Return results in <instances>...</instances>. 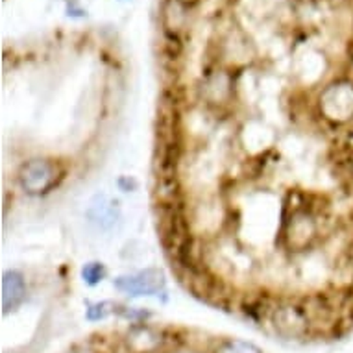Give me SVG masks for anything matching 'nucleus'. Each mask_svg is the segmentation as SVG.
<instances>
[{"instance_id": "obj_2", "label": "nucleus", "mask_w": 353, "mask_h": 353, "mask_svg": "<svg viewBox=\"0 0 353 353\" xmlns=\"http://www.w3.org/2000/svg\"><path fill=\"white\" fill-rule=\"evenodd\" d=\"M115 287L132 296H154L165 287V274L156 268H148L134 276H122L115 279Z\"/></svg>"}, {"instance_id": "obj_4", "label": "nucleus", "mask_w": 353, "mask_h": 353, "mask_svg": "<svg viewBox=\"0 0 353 353\" xmlns=\"http://www.w3.org/2000/svg\"><path fill=\"white\" fill-rule=\"evenodd\" d=\"M274 324L279 333L287 336H300L307 331V313L296 305H283L276 309Z\"/></svg>"}, {"instance_id": "obj_3", "label": "nucleus", "mask_w": 353, "mask_h": 353, "mask_svg": "<svg viewBox=\"0 0 353 353\" xmlns=\"http://www.w3.org/2000/svg\"><path fill=\"white\" fill-rule=\"evenodd\" d=\"M353 85L350 83H335L320 97V108L324 110L327 119L346 121L353 115Z\"/></svg>"}, {"instance_id": "obj_5", "label": "nucleus", "mask_w": 353, "mask_h": 353, "mask_svg": "<svg viewBox=\"0 0 353 353\" xmlns=\"http://www.w3.org/2000/svg\"><path fill=\"white\" fill-rule=\"evenodd\" d=\"M26 298V283L21 272L10 270L2 276V313L15 311Z\"/></svg>"}, {"instance_id": "obj_8", "label": "nucleus", "mask_w": 353, "mask_h": 353, "mask_svg": "<svg viewBox=\"0 0 353 353\" xmlns=\"http://www.w3.org/2000/svg\"><path fill=\"white\" fill-rule=\"evenodd\" d=\"M105 307H110V303H97V305H93L91 309H89V313H87V316L91 320H99V319H104L105 314H108V311H105Z\"/></svg>"}, {"instance_id": "obj_6", "label": "nucleus", "mask_w": 353, "mask_h": 353, "mask_svg": "<svg viewBox=\"0 0 353 353\" xmlns=\"http://www.w3.org/2000/svg\"><path fill=\"white\" fill-rule=\"evenodd\" d=\"M314 235H316V224L313 216L307 213H296L290 222L289 235H287L290 246L296 250L305 248L307 244L313 241Z\"/></svg>"}, {"instance_id": "obj_7", "label": "nucleus", "mask_w": 353, "mask_h": 353, "mask_svg": "<svg viewBox=\"0 0 353 353\" xmlns=\"http://www.w3.org/2000/svg\"><path fill=\"white\" fill-rule=\"evenodd\" d=\"M105 276V268L102 263H87L85 267L81 268V278L85 279L89 285H97L102 281Z\"/></svg>"}, {"instance_id": "obj_1", "label": "nucleus", "mask_w": 353, "mask_h": 353, "mask_svg": "<svg viewBox=\"0 0 353 353\" xmlns=\"http://www.w3.org/2000/svg\"><path fill=\"white\" fill-rule=\"evenodd\" d=\"M59 176L58 163L50 159H32L24 163L21 172H19V181L24 191L30 194H41L47 192L56 185Z\"/></svg>"}, {"instance_id": "obj_9", "label": "nucleus", "mask_w": 353, "mask_h": 353, "mask_svg": "<svg viewBox=\"0 0 353 353\" xmlns=\"http://www.w3.org/2000/svg\"><path fill=\"white\" fill-rule=\"evenodd\" d=\"M352 259H353V244H352Z\"/></svg>"}]
</instances>
